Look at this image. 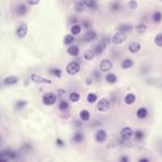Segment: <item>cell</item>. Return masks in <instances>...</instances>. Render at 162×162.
Returning a JSON list of instances; mask_svg holds the SVG:
<instances>
[{
    "label": "cell",
    "instance_id": "cb8c5ba5",
    "mask_svg": "<svg viewBox=\"0 0 162 162\" xmlns=\"http://www.w3.org/2000/svg\"><path fill=\"white\" fill-rule=\"evenodd\" d=\"M82 32V25H79L77 23H75L71 26L70 28V33L74 36L79 35Z\"/></svg>",
    "mask_w": 162,
    "mask_h": 162
},
{
    "label": "cell",
    "instance_id": "4dcf8cb0",
    "mask_svg": "<svg viewBox=\"0 0 162 162\" xmlns=\"http://www.w3.org/2000/svg\"><path fill=\"white\" fill-rule=\"evenodd\" d=\"M86 101H87L88 103L93 104L98 101V95H97L96 93L90 92V93L87 94V96H86Z\"/></svg>",
    "mask_w": 162,
    "mask_h": 162
},
{
    "label": "cell",
    "instance_id": "5b68a950",
    "mask_svg": "<svg viewBox=\"0 0 162 162\" xmlns=\"http://www.w3.org/2000/svg\"><path fill=\"white\" fill-rule=\"evenodd\" d=\"M134 135V131L131 127H123L121 132H120V137H121V139L122 141H128V140H130L132 138Z\"/></svg>",
    "mask_w": 162,
    "mask_h": 162
},
{
    "label": "cell",
    "instance_id": "bcb514c9",
    "mask_svg": "<svg viewBox=\"0 0 162 162\" xmlns=\"http://www.w3.org/2000/svg\"><path fill=\"white\" fill-rule=\"evenodd\" d=\"M0 143H1V137H0Z\"/></svg>",
    "mask_w": 162,
    "mask_h": 162
},
{
    "label": "cell",
    "instance_id": "9c48e42d",
    "mask_svg": "<svg viewBox=\"0 0 162 162\" xmlns=\"http://www.w3.org/2000/svg\"><path fill=\"white\" fill-rule=\"evenodd\" d=\"M29 12V9L27 7L26 4L24 3H20L18 5H16L15 9H14V14L16 16H19V17H22V16H25Z\"/></svg>",
    "mask_w": 162,
    "mask_h": 162
},
{
    "label": "cell",
    "instance_id": "f546056e",
    "mask_svg": "<svg viewBox=\"0 0 162 162\" xmlns=\"http://www.w3.org/2000/svg\"><path fill=\"white\" fill-rule=\"evenodd\" d=\"M152 20H153V22L156 23V24L160 23L162 21V13L159 12V10H156L152 15Z\"/></svg>",
    "mask_w": 162,
    "mask_h": 162
},
{
    "label": "cell",
    "instance_id": "c3c4849f",
    "mask_svg": "<svg viewBox=\"0 0 162 162\" xmlns=\"http://www.w3.org/2000/svg\"><path fill=\"white\" fill-rule=\"evenodd\" d=\"M96 1H98V0H96Z\"/></svg>",
    "mask_w": 162,
    "mask_h": 162
},
{
    "label": "cell",
    "instance_id": "7a4b0ae2",
    "mask_svg": "<svg viewBox=\"0 0 162 162\" xmlns=\"http://www.w3.org/2000/svg\"><path fill=\"white\" fill-rule=\"evenodd\" d=\"M42 102L45 105H53L55 104L57 102V96L54 94L53 92H47L43 95L42 97Z\"/></svg>",
    "mask_w": 162,
    "mask_h": 162
},
{
    "label": "cell",
    "instance_id": "8d00e7d4",
    "mask_svg": "<svg viewBox=\"0 0 162 162\" xmlns=\"http://www.w3.org/2000/svg\"><path fill=\"white\" fill-rule=\"evenodd\" d=\"M155 44L158 48H162V32L157 33L155 37Z\"/></svg>",
    "mask_w": 162,
    "mask_h": 162
},
{
    "label": "cell",
    "instance_id": "f35d334b",
    "mask_svg": "<svg viewBox=\"0 0 162 162\" xmlns=\"http://www.w3.org/2000/svg\"><path fill=\"white\" fill-rule=\"evenodd\" d=\"M56 145L60 148H63V147L66 146V143H64V141L62 138L58 137V138H56Z\"/></svg>",
    "mask_w": 162,
    "mask_h": 162
},
{
    "label": "cell",
    "instance_id": "5bb4252c",
    "mask_svg": "<svg viewBox=\"0 0 162 162\" xmlns=\"http://www.w3.org/2000/svg\"><path fill=\"white\" fill-rule=\"evenodd\" d=\"M136 100H137V96L132 92L127 93L124 97V102L127 105H133L135 103Z\"/></svg>",
    "mask_w": 162,
    "mask_h": 162
},
{
    "label": "cell",
    "instance_id": "1f68e13d",
    "mask_svg": "<svg viewBox=\"0 0 162 162\" xmlns=\"http://www.w3.org/2000/svg\"><path fill=\"white\" fill-rule=\"evenodd\" d=\"M74 8H75V10H76L77 13L80 14V13H83V10H84L85 5H84V3L83 2V0H78V1L75 3Z\"/></svg>",
    "mask_w": 162,
    "mask_h": 162
},
{
    "label": "cell",
    "instance_id": "603a6c76",
    "mask_svg": "<svg viewBox=\"0 0 162 162\" xmlns=\"http://www.w3.org/2000/svg\"><path fill=\"white\" fill-rule=\"evenodd\" d=\"M83 2L84 3L86 8H88L90 10H96L97 9L99 8L98 3L96 2V0H83Z\"/></svg>",
    "mask_w": 162,
    "mask_h": 162
},
{
    "label": "cell",
    "instance_id": "ba28073f",
    "mask_svg": "<svg viewBox=\"0 0 162 162\" xmlns=\"http://www.w3.org/2000/svg\"><path fill=\"white\" fill-rule=\"evenodd\" d=\"M15 34L19 39H23L28 34V25L26 23H21L16 29Z\"/></svg>",
    "mask_w": 162,
    "mask_h": 162
},
{
    "label": "cell",
    "instance_id": "9a60e30c",
    "mask_svg": "<svg viewBox=\"0 0 162 162\" xmlns=\"http://www.w3.org/2000/svg\"><path fill=\"white\" fill-rule=\"evenodd\" d=\"M137 118L139 120H145V118L148 117V110L146 107H139L138 109L137 110V113H136Z\"/></svg>",
    "mask_w": 162,
    "mask_h": 162
},
{
    "label": "cell",
    "instance_id": "e0dca14e",
    "mask_svg": "<svg viewBox=\"0 0 162 162\" xmlns=\"http://www.w3.org/2000/svg\"><path fill=\"white\" fill-rule=\"evenodd\" d=\"M84 140V135L81 131L75 132L73 137H72V141L74 143H82Z\"/></svg>",
    "mask_w": 162,
    "mask_h": 162
},
{
    "label": "cell",
    "instance_id": "484cf974",
    "mask_svg": "<svg viewBox=\"0 0 162 162\" xmlns=\"http://www.w3.org/2000/svg\"><path fill=\"white\" fill-rule=\"evenodd\" d=\"M27 104H28V102H27V101L19 100V101H17V102L14 103V109H15L16 111H21V110L24 109Z\"/></svg>",
    "mask_w": 162,
    "mask_h": 162
},
{
    "label": "cell",
    "instance_id": "ee69618b",
    "mask_svg": "<svg viewBox=\"0 0 162 162\" xmlns=\"http://www.w3.org/2000/svg\"><path fill=\"white\" fill-rule=\"evenodd\" d=\"M85 83L87 84V85H91L93 83V78H91V77L86 78L85 79Z\"/></svg>",
    "mask_w": 162,
    "mask_h": 162
},
{
    "label": "cell",
    "instance_id": "d6a6232c",
    "mask_svg": "<svg viewBox=\"0 0 162 162\" xmlns=\"http://www.w3.org/2000/svg\"><path fill=\"white\" fill-rule=\"evenodd\" d=\"M69 101L72 102H78L81 99V95L79 92H76V91H73L69 94Z\"/></svg>",
    "mask_w": 162,
    "mask_h": 162
},
{
    "label": "cell",
    "instance_id": "30bf717a",
    "mask_svg": "<svg viewBox=\"0 0 162 162\" xmlns=\"http://www.w3.org/2000/svg\"><path fill=\"white\" fill-rule=\"evenodd\" d=\"M107 137L108 136H107L106 131L103 130V129H100V130H98L95 134V140L98 143H103L106 141Z\"/></svg>",
    "mask_w": 162,
    "mask_h": 162
},
{
    "label": "cell",
    "instance_id": "3957f363",
    "mask_svg": "<svg viewBox=\"0 0 162 162\" xmlns=\"http://www.w3.org/2000/svg\"><path fill=\"white\" fill-rule=\"evenodd\" d=\"M110 107H111V102L106 98H102L98 102V103H97V110H98L99 112H102V113L107 112L110 109Z\"/></svg>",
    "mask_w": 162,
    "mask_h": 162
},
{
    "label": "cell",
    "instance_id": "ffe728a7",
    "mask_svg": "<svg viewBox=\"0 0 162 162\" xmlns=\"http://www.w3.org/2000/svg\"><path fill=\"white\" fill-rule=\"evenodd\" d=\"M133 29H134V27L132 24H128V23L121 24L118 27V31H122V32H125V33H128V32L132 31Z\"/></svg>",
    "mask_w": 162,
    "mask_h": 162
},
{
    "label": "cell",
    "instance_id": "2e32d148",
    "mask_svg": "<svg viewBox=\"0 0 162 162\" xmlns=\"http://www.w3.org/2000/svg\"><path fill=\"white\" fill-rule=\"evenodd\" d=\"M67 51L68 53V55H70L72 57H77L79 55V53H80V48L76 45H70Z\"/></svg>",
    "mask_w": 162,
    "mask_h": 162
},
{
    "label": "cell",
    "instance_id": "44dd1931",
    "mask_svg": "<svg viewBox=\"0 0 162 162\" xmlns=\"http://www.w3.org/2000/svg\"><path fill=\"white\" fill-rule=\"evenodd\" d=\"M18 77H16V76H9V77H7V78H5L4 80H3V83L5 84V85H8V86H10V85H14V84H16L17 83H18Z\"/></svg>",
    "mask_w": 162,
    "mask_h": 162
},
{
    "label": "cell",
    "instance_id": "8992f818",
    "mask_svg": "<svg viewBox=\"0 0 162 162\" xmlns=\"http://www.w3.org/2000/svg\"><path fill=\"white\" fill-rule=\"evenodd\" d=\"M100 71L102 73H107L112 70L113 68V63L109 59H103L101 61L100 66H99Z\"/></svg>",
    "mask_w": 162,
    "mask_h": 162
},
{
    "label": "cell",
    "instance_id": "f6af8a7d",
    "mask_svg": "<svg viewBox=\"0 0 162 162\" xmlns=\"http://www.w3.org/2000/svg\"><path fill=\"white\" fill-rule=\"evenodd\" d=\"M138 162H150V158H148V157H141V158H138Z\"/></svg>",
    "mask_w": 162,
    "mask_h": 162
},
{
    "label": "cell",
    "instance_id": "7bdbcfd3",
    "mask_svg": "<svg viewBox=\"0 0 162 162\" xmlns=\"http://www.w3.org/2000/svg\"><path fill=\"white\" fill-rule=\"evenodd\" d=\"M120 161L121 162H129V161H130V158H129L127 156H122L120 157Z\"/></svg>",
    "mask_w": 162,
    "mask_h": 162
},
{
    "label": "cell",
    "instance_id": "d4e9b609",
    "mask_svg": "<svg viewBox=\"0 0 162 162\" xmlns=\"http://www.w3.org/2000/svg\"><path fill=\"white\" fill-rule=\"evenodd\" d=\"M121 67L122 69H128V68H131L134 67V61L130 58H126L124 59L122 64H121Z\"/></svg>",
    "mask_w": 162,
    "mask_h": 162
},
{
    "label": "cell",
    "instance_id": "e575fe53",
    "mask_svg": "<svg viewBox=\"0 0 162 162\" xmlns=\"http://www.w3.org/2000/svg\"><path fill=\"white\" fill-rule=\"evenodd\" d=\"M74 41H75L74 35H72V34H67L66 36L64 37V45L70 46Z\"/></svg>",
    "mask_w": 162,
    "mask_h": 162
},
{
    "label": "cell",
    "instance_id": "60d3db41",
    "mask_svg": "<svg viewBox=\"0 0 162 162\" xmlns=\"http://www.w3.org/2000/svg\"><path fill=\"white\" fill-rule=\"evenodd\" d=\"M93 76H94L95 80H97V81H99V80L101 79V71L99 72V71H97V70H95V71L93 72Z\"/></svg>",
    "mask_w": 162,
    "mask_h": 162
},
{
    "label": "cell",
    "instance_id": "ab89813d",
    "mask_svg": "<svg viewBox=\"0 0 162 162\" xmlns=\"http://www.w3.org/2000/svg\"><path fill=\"white\" fill-rule=\"evenodd\" d=\"M27 2L30 5V6H36L40 3V0H27Z\"/></svg>",
    "mask_w": 162,
    "mask_h": 162
},
{
    "label": "cell",
    "instance_id": "74e56055",
    "mask_svg": "<svg viewBox=\"0 0 162 162\" xmlns=\"http://www.w3.org/2000/svg\"><path fill=\"white\" fill-rule=\"evenodd\" d=\"M138 7V3L137 0H129L128 2V8L130 10H137Z\"/></svg>",
    "mask_w": 162,
    "mask_h": 162
},
{
    "label": "cell",
    "instance_id": "52a82bcc",
    "mask_svg": "<svg viewBox=\"0 0 162 162\" xmlns=\"http://www.w3.org/2000/svg\"><path fill=\"white\" fill-rule=\"evenodd\" d=\"M107 45H108V39H102L101 42H99L93 48L94 52L96 53V55H101V54H102V52L105 50Z\"/></svg>",
    "mask_w": 162,
    "mask_h": 162
},
{
    "label": "cell",
    "instance_id": "8fae6325",
    "mask_svg": "<svg viewBox=\"0 0 162 162\" xmlns=\"http://www.w3.org/2000/svg\"><path fill=\"white\" fill-rule=\"evenodd\" d=\"M30 80L35 83H48V84L52 83V82L50 80L46 79L44 77L40 76V75H37V74H34V73L30 75Z\"/></svg>",
    "mask_w": 162,
    "mask_h": 162
},
{
    "label": "cell",
    "instance_id": "7c38bea8",
    "mask_svg": "<svg viewBox=\"0 0 162 162\" xmlns=\"http://www.w3.org/2000/svg\"><path fill=\"white\" fill-rule=\"evenodd\" d=\"M97 36H98V35H97V32H96L95 30L89 29V30H87V31H86L85 33H84L83 39V41L86 42V43H90V42L96 40V39H97Z\"/></svg>",
    "mask_w": 162,
    "mask_h": 162
},
{
    "label": "cell",
    "instance_id": "7dc6e473",
    "mask_svg": "<svg viewBox=\"0 0 162 162\" xmlns=\"http://www.w3.org/2000/svg\"><path fill=\"white\" fill-rule=\"evenodd\" d=\"M160 1H161V2H162V0H160Z\"/></svg>",
    "mask_w": 162,
    "mask_h": 162
},
{
    "label": "cell",
    "instance_id": "4fadbf2b",
    "mask_svg": "<svg viewBox=\"0 0 162 162\" xmlns=\"http://www.w3.org/2000/svg\"><path fill=\"white\" fill-rule=\"evenodd\" d=\"M140 49H141V45H140V43L136 42V41L130 43L129 46H128V50H129V52L132 53V54L137 53Z\"/></svg>",
    "mask_w": 162,
    "mask_h": 162
},
{
    "label": "cell",
    "instance_id": "7402d4cb",
    "mask_svg": "<svg viewBox=\"0 0 162 162\" xmlns=\"http://www.w3.org/2000/svg\"><path fill=\"white\" fill-rule=\"evenodd\" d=\"M105 81L107 83L109 84H114L118 82V77L117 75L114 74V73H111V72H107L106 76H105Z\"/></svg>",
    "mask_w": 162,
    "mask_h": 162
},
{
    "label": "cell",
    "instance_id": "4316f807",
    "mask_svg": "<svg viewBox=\"0 0 162 162\" xmlns=\"http://www.w3.org/2000/svg\"><path fill=\"white\" fill-rule=\"evenodd\" d=\"M79 117L83 121V122H88L90 120V112L88 110H85V109H83L80 114H79Z\"/></svg>",
    "mask_w": 162,
    "mask_h": 162
},
{
    "label": "cell",
    "instance_id": "83f0119b",
    "mask_svg": "<svg viewBox=\"0 0 162 162\" xmlns=\"http://www.w3.org/2000/svg\"><path fill=\"white\" fill-rule=\"evenodd\" d=\"M135 29H136V31L137 32V33H139V34H142V33H144V32H146V31H147L148 27H147V25H146V24L139 23V24H137V25H136V26H135Z\"/></svg>",
    "mask_w": 162,
    "mask_h": 162
},
{
    "label": "cell",
    "instance_id": "ac0fdd59",
    "mask_svg": "<svg viewBox=\"0 0 162 162\" xmlns=\"http://www.w3.org/2000/svg\"><path fill=\"white\" fill-rule=\"evenodd\" d=\"M109 9L112 13H118V12H121V10H122V4L118 0H115V1L110 3Z\"/></svg>",
    "mask_w": 162,
    "mask_h": 162
},
{
    "label": "cell",
    "instance_id": "f1b7e54d",
    "mask_svg": "<svg viewBox=\"0 0 162 162\" xmlns=\"http://www.w3.org/2000/svg\"><path fill=\"white\" fill-rule=\"evenodd\" d=\"M49 73L52 75V76L56 77L58 79H61L62 78V75H63V71L61 68H52L49 69Z\"/></svg>",
    "mask_w": 162,
    "mask_h": 162
},
{
    "label": "cell",
    "instance_id": "277c9868",
    "mask_svg": "<svg viewBox=\"0 0 162 162\" xmlns=\"http://www.w3.org/2000/svg\"><path fill=\"white\" fill-rule=\"evenodd\" d=\"M127 38H128V35H127V33H125V32L117 31L112 37V42L115 45H122L127 40Z\"/></svg>",
    "mask_w": 162,
    "mask_h": 162
},
{
    "label": "cell",
    "instance_id": "6da1fadb",
    "mask_svg": "<svg viewBox=\"0 0 162 162\" xmlns=\"http://www.w3.org/2000/svg\"><path fill=\"white\" fill-rule=\"evenodd\" d=\"M80 70H81V66H80V64L77 63L76 61H72V62L68 63L66 67L67 73L68 75H71V76L78 74L80 72Z\"/></svg>",
    "mask_w": 162,
    "mask_h": 162
},
{
    "label": "cell",
    "instance_id": "d6986e66",
    "mask_svg": "<svg viewBox=\"0 0 162 162\" xmlns=\"http://www.w3.org/2000/svg\"><path fill=\"white\" fill-rule=\"evenodd\" d=\"M96 57V53L94 52L93 49H86L84 52H83V59L87 62H90V61H93Z\"/></svg>",
    "mask_w": 162,
    "mask_h": 162
},
{
    "label": "cell",
    "instance_id": "b9f144b4",
    "mask_svg": "<svg viewBox=\"0 0 162 162\" xmlns=\"http://www.w3.org/2000/svg\"><path fill=\"white\" fill-rule=\"evenodd\" d=\"M83 28H84V29H88V28L91 26V23L89 22V21H87V20H83Z\"/></svg>",
    "mask_w": 162,
    "mask_h": 162
},
{
    "label": "cell",
    "instance_id": "d590c367",
    "mask_svg": "<svg viewBox=\"0 0 162 162\" xmlns=\"http://www.w3.org/2000/svg\"><path fill=\"white\" fill-rule=\"evenodd\" d=\"M134 137L137 139V140H142L143 138H144V137H145V133L142 131V130H136V131H134Z\"/></svg>",
    "mask_w": 162,
    "mask_h": 162
},
{
    "label": "cell",
    "instance_id": "836d02e7",
    "mask_svg": "<svg viewBox=\"0 0 162 162\" xmlns=\"http://www.w3.org/2000/svg\"><path fill=\"white\" fill-rule=\"evenodd\" d=\"M58 108L59 110L62 111V112H67L68 109H69V103L67 102V101H61L58 104Z\"/></svg>",
    "mask_w": 162,
    "mask_h": 162
}]
</instances>
